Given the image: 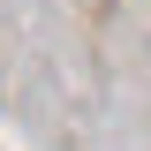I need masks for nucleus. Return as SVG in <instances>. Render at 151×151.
Segmentation results:
<instances>
[]
</instances>
